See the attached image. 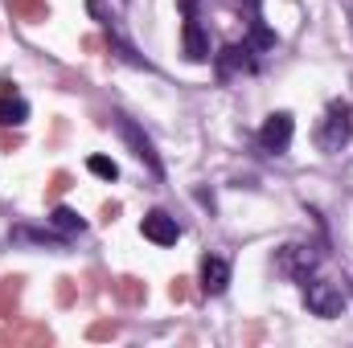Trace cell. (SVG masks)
<instances>
[{
  "mask_svg": "<svg viewBox=\"0 0 353 348\" xmlns=\"http://www.w3.org/2000/svg\"><path fill=\"white\" fill-rule=\"evenodd\" d=\"M12 12H21L25 21H46V4L41 0H12Z\"/></svg>",
  "mask_w": 353,
  "mask_h": 348,
  "instance_id": "obj_14",
  "label": "cell"
},
{
  "mask_svg": "<svg viewBox=\"0 0 353 348\" xmlns=\"http://www.w3.org/2000/svg\"><path fill=\"white\" fill-rule=\"evenodd\" d=\"M275 266H279L288 279L308 283V279H312V270L321 266V250H312V246H283V250H279V259H275Z\"/></svg>",
  "mask_w": 353,
  "mask_h": 348,
  "instance_id": "obj_6",
  "label": "cell"
},
{
  "mask_svg": "<svg viewBox=\"0 0 353 348\" xmlns=\"http://www.w3.org/2000/svg\"><path fill=\"white\" fill-rule=\"evenodd\" d=\"M169 295H173V299H185V279H176L173 287H169Z\"/></svg>",
  "mask_w": 353,
  "mask_h": 348,
  "instance_id": "obj_17",
  "label": "cell"
},
{
  "mask_svg": "<svg viewBox=\"0 0 353 348\" xmlns=\"http://www.w3.org/2000/svg\"><path fill=\"white\" fill-rule=\"evenodd\" d=\"M230 287V262L218 259V254H205L201 259V291L205 295H222Z\"/></svg>",
  "mask_w": 353,
  "mask_h": 348,
  "instance_id": "obj_10",
  "label": "cell"
},
{
  "mask_svg": "<svg viewBox=\"0 0 353 348\" xmlns=\"http://www.w3.org/2000/svg\"><path fill=\"white\" fill-rule=\"evenodd\" d=\"M87 8H90V17H99V25H103V33H107V45H111V50H115V54H119V58H123L128 66H144V70H148V62H144V58L136 54V45H132V41H128V37L119 33L115 17H111V12L103 8V0H90Z\"/></svg>",
  "mask_w": 353,
  "mask_h": 348,
  "instance_id": "obj_5",
  "label": "cell"
},
{
  "mask_svg": "<svg viewBox=\"0 0 353 348\" xmlns=\"http://www.w3.org/2000/svg\"><path fill=\"white\" fill-rule=\"evenodd\" d=\"M119 291H123L128 299H140V295H144V291L136 287V279H119Z\"/></svg>",
  "mask_w": 353,
  "mask_h": 348,
  "instance_id": "obj_16",
  "label": "cell"
},
{
  "mask_svg": "<svg viewBox=\"0 0 353 348\" xmlns=\"http://www.w3.org/2000/svg\"><path fill=\"white\" fill-rule=\"evenodd\" d=\"M181 50H185L189 62H210V58H214V54H210V33H205V25H201L197 12H189L185 25H181Z\"/></svg>",
  "mask_w": 353,
  "mask_h": 348,
  "instance_id": "obj_8",
  "label": "cell"
},
{
  "mask_svg": "<svg viewBox=\"0 0 353 348\" xmlns=\"http://www.w3.org/2000/svg\"><path fill=\"white\" fill-rule=\"evenodd\" d=\"M300 291H304L308 312H312V316H321V320H337V316H341V307H345V295H341V287H337V283L308 279V283H300Z\"/></svg>",
  "mask_w": 353,
  "mask_h": 348,
  "instance_id": "obj_4",
  "label": "cell"
},
{
  "mask_svg": "<svg viewBox=\"0 0 353 348\" xmlns=\"http://www.w3.org/2000/svg\"><path fill=\"white\" fill-rule=\"evenodd\" d=\"M87 168L94 176H103V180H115V176H119V164H115V160H107V156H90Z\"/></svg>",
  "mask_w": 353,
  "mask_h": 348,
  "instance_id": "obj_15",
  "label": "cell"
},
{
  "mask_svg": "<svg viewBox=\"0 0 353 348\" xmlns=\"http://www.w3.org/2000/svg\"><path fill=\"white\" fill-rule=\"evenodd\" d=\"M29 119V102L17 94V87L12 83H0V127H21Z\"/></svg>",
  "mask_w": 353,
  "mask_h": 348,
  "instance_id": "obj_11",
  "label": "cell"
},
{
  "mask_svg": "<svg viewBox=\"0 0 353 348\" xmlns=\"http://www.w3.org/2000/svg\"><path fill=\"white\" fill-rule=\"evenodd\" d=\"M111 127L119 131V140L132 148V156H136V160H140L148 173L157 176V180L165 176V168H161V156H157V148H152V140H148V135H144V131H140V127H136L128 115H111Z\"/></svg>",
  "mask_w": 353,
  "mask_h": 348,
  "instance_id": "obj_3",
  "label": "cell"
},
{
  "mask_svg": "<svg viewBox=\"0 0 353 348\" xmlns=\"http://www.w3.org/2000/svg\"><path fill=\"white\" fill-rule=\"evenodd\" d=\"M50 226H54L58 234H66V238H74V234H83V230H87V221H83L74 209H66V205H58V209L50 213Z\"/></svg>",
  "mask_w": 353,
  "mask_h": 348,
  "instance_id": "obj_12",
  "label": "cell"
},
{
  "mask_svg": "<svg viewBox=\"0 0 353 348\" xmlns=\"http://www.w3.org/2000/svg\"><path fill=\"white\" fill-rule=\"evenodd\" d=\"M259 45L255 41H230V45H222L218 54H214V66H218V78H230V74H255L259 70Z\"/></svg>",
  "mask_w": 353,
  "mask_h": 348,
  "instance_id": "obj_2",
  "label": "cell"
},
{
  "mask_svg": "<svg viewBox=\"0 0 353 348\" xmlns=\"http://www.w3.org/2000/svg\"><path fill=\"white\" fill-rule=\"evenodd\" d=\"M17 291H21V279H0V316H8V312H12Z\"/></svg>",
  "mask_w": 353,
  "mask_h": 348,
  "instance_id": "obj_13",
  "label": "cell"
},
{
  "mask_svg": "<svg viewBox=\"0 0 353 348\" xmlns=\"http://www.w3.org/2000/svg\"><path fill=\"white\" fill-rule=\"evenodd\" d=\"M140 234H144L148 242H157V246H176V238H181V226H176V217H169L165 209H152V213H144V221H140Z\"/></svg>",
  "mask_w": 353,
  "mask_h": 348,
  "instance_id": "obj_9",
  "label": "cell"
},
{
  "mask_svg": "<svg viewBox=\"0 0 353 348\" xmlns=\"http://www.w3.org/2000/svg\"><path fill=\"white\" fill-rule=\"evenodd\" d=\"M292 131H296V123H292V115H288V111L267 115V123L259 127V144H263V152L283 156V152L292 148Z\"/></svg>",
  "mask_w": 353,
  "mask_h": 348,
  "instance_id": "obj_7",
  "label": "cell"
},
{
  "mask_svg": "<svg viewBox=\"0 0 353 348\" xmlns=\"http://www.w3.org/2000/svg\"><path fill=\"white\" fill-rule=\"evenodd\" d=\"M350 140H353V107L345 98H333V102L325 107L321 127H316V148H321L325 156H337V152H345Z\"/></svg>",
  "mask_w": 353,
  "mask_h": 348,
  "instance_id": "obj_1",
  "label": "cell"
}]
</instances>
